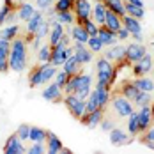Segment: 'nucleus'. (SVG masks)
<instances>
[{"label": "nucleus", "mask_w": 154, "mask_h": 154, "mask_svg": "<svg viewBox=\"0 0 154 154\" xmlns=\"http://www.w3.org/2000/svg\"><path fill=\"white\" fill-rule=\"evenodd\" d=\"M110 142L113 143V145H126V143H129V135L122 131V129H117V128H112L110 131Z\"/></svg>", "instance_id": "21"}, {"label": "nucleus", "mask_w": 154, "mask_h": 154, "mask_svg": "<svg viewBox=\"0 0 154 154\" xmlns=\"http://www.w3.org/2000/svg\"><path fill=\"white\" fill-rule=\"evenodd\" d=\"M53 4H55V0H35V7L41 13H46L50 7H53Z\"/></svg>", "instance_id": "46"}, {"label": "nucleus", "mask_w": 154, "mask_h": 154, "mask_svg": "<svg viewBox=\"0 0 154 154\" xmlns=\"http://www.w3.org/2000/svg\"><path fill=\"white\" fill-rule=\"evenodd\" d=\"M43 20H45V14H43L41 11H37V9H35V13L27 20V32H32V34H34V30L37 29V25H39Z\"/></svg>", "instance_id": "33"}, {"label": "nucleus", "mask_w": 154, "mask_h": 154, "mask_svg": "<svg viewBox=\"0 0 154 154\" xmlns=\"http://www.w3.org/2000/svg\"><path fill=\"white\" fill-rule=\"evenodd\" d=\"M131 37H133L135 43H143V35H142V32H138V34H131Z\"/></svg>", "instance_id": "51"}, {"label": "nucleus", "mask_w": 154, "mask_h": 154, "mask_svg": "<svg viewBox=\"0 0 154 154\" xmlns=\"http://www.w3.org/2000/svg\"><path fill=\"white\" fill-rule=\"evenodd\" d=\"M143 143H145V145H147V147H149V149L154 152V142H143Z\"/></svg>", "instance_id": "56"}, {"label": "nucleus", "mask_w": 154, "mask_h": 154, "mask_svg": "<svg viewBox=\"0 0 154 154\" xmlns=\"http://www.w3.org/2000/svg\"><path fill=\"white\" fill-rule=\"evenodd\" d=\"M71 82H73V94H76L80 97L87 99L89 94L92 91V76L91 75H83V73H78V75H73L71 76Z\"/></svg>", "instance_id": "3"}, {"label": "nucleus", "mask_w": 154, "mask_h": 154, "mask_svg": "<svg viewBox=\"0 0 154 154\" xmlns=\"http://www.w3.org/2000/svg\"><path fill=\"white\" fill-rule=\"evenodd\" d=\"M151 101H152L151 92H143V91H140V92L137 94V97L133 99V105H135V106H143V105H151Z\"/></svg>", "instance_id": "41"}, {"label": "nucleus", "mask_w": 154, "mask_h": 154, "mask_svg": "<svg viewBox=\"0 0 154 154\" xmlns=\"http://www.w3.org/2000/svg\"><path fill=\"white\" fill-rule=\"evenodd\" d=\"M106 13H108V9L105 7V4L103 2H96L92 5V14H91V18H92L97 25H105Z\"/></svg>", "instance_id": "22"}, {"label": "nucleus", "mask_w": 154, "mask_h": 154, "mask_svg": "<svg viewBox=\"0 0 154 154\" xmlns=\"http://www.w3.org/2000/svg\"><path fill=\"white\" fill-rule=\"evenodd\" d=\"M48 34H50V21L45 18V20L37 25V29L34 30V37H35V39H43V37H48Z\"/></svg>", "instance_id": "36"}, {"label": "nucleus", "mask_w": 154, "mask_h": 154, "mask_svg": "<svg viewBox=\"0 0 154 154\" xmlns=\"http://www.w3.org/2000/svg\"><path fill=\"white\" fill-rule=\"evenodd\" d=\"M115 34H117V39H119V41H128V39L131 37L129 30H128V29H124V27H121V29L115 32Z\"/></svg>", "instance_id": "49"}, {"label": "nucleus", "mask_w": 154, "mask_h": 154, "mask_svg": "<svg viewBox=\"0 0 154 154\" xmlns=\"http://www.w3.org/2000/svg\"><path fill=\"white\" fill-rule=\"evenodd\" d=\"M73 13L76 18H82V20H87L92 14V5L89 0H75V5H73Z\"/></svg>", "instance_id": "15"}, {"label": "nucleus", "mask_w": 154, "mask_h": 154, "mask_svg": "<svg viewBox=\"0 0 154 154\" xmlns=\"http://www.w3.org/2000/svg\"><path fill=\"white\" fill-rule=\"evenodd\" d=\"M41 96H43V99H46V101L57 103V101H62V97H64V92H62V87H59L55 82H51V83L48 85L46 89L41 92Z\"/></svg>", "instance_id": "12"}, {"label": "nucleus", "mask_w": 154, "mask_h": 154, "mask_svg": "<svg viewBox=\"0 0 154 154\" xmlns=\"http://www.w3.org/2000/svg\"><path fill=\"white\" fill-rule=\"evenodd\" d=\"M124 5H126V14L133 16V18H137V20H142V18L145 16V11H143V7L133 5V4H126V2H124Z\"/></svg>", "instance_id": "39"}, {"label": "nucleus", "mask_w": 154, "mask_h": 154, "mask_svg": "<svg viewBox=\"0 0 154 154\" xmlns=\"http://www.w3.org/2000/svg\"><path fill=\"white\" fill-rule=\"evenodd\" d=\"M48 137V131L43 129V128H35V126H30V135H29V140L30 142H37V143H45Z\"/></svg>", "instance_id": "30"}, {"label": "nucleus", "mask_w": 154, "mask_h": 154, "mask_svg": "<svg viewBox=\"0 0 154 154\" xmlns=\"http://www.w3.org/2000/svg\"><path fill=\"white\" fill-rule=\"evenodd\" d=\"M97 37L103 41V45L105 46H113V45H117V34L113 30H110L106 29L105 25H99V30H97Z\"/></svg>", "instance_id": "18"}, {"label": "nucleus", "mask_w": 154, "mask_h": 154, "mask_svg": "<svg viewBox=\"0 0 154 154\" xmlns=\"http://www.w3.org/2000/svg\"><path fill=\"white\" fill-rule=\"evenodd\" d=\"M152 113H151V105H143L138 110V129L143 133L149 126H152Z\"/></svg>", "instance_id": "11"}, {"label": "nucleus", "mask_w": 154, "mask_h": 154, "mask_svg": "<svg viewBox=\"0 0 154 154\" xmlns=\"http://www.w3.org/2000/svg\"><path fill=\"white\" fill-rule=\"evenodd\" d=\"M145 53H147V48L143 46V43H131V45H128L126 50H124L126 59L131 62V64L137 62V60H140Z\"/></svg>", "instance_id": "10"}, {"label": "nucleus", "mask_w": 154, "mask_h": 154, "mask_svg": "<svg viewBox=\"0 0 154 154\" xmlns=\"http://www.w3.org/2000/svg\"><path fill=\"white\" fill-rule=\"evenodd\" d=\"M73 53H75L76 60L80 62L82 66H85V64H89V62L92 60V51L87 48V45H83V43H75Z\"/></svg>", "instance_id": "13"}, {"label": "nucleus", "mask_w": 154, "mask_h": 154, "mask_svg": "<svg viewBox=\"0 0 154 154\" xmlns=\"http://www.w3.org/2000/svg\"><path fill=\"white\" fill-rule=\"evenodd\" d=\"M16 135L20 137V140H29V135H30V126L29 124H20L18 129H16Z\"/></svg>", "instance_id": "44"}, {"label": "nucleus", "mask_w": 154, "mask_h": 154, "mask_svg": "<svg viewBox=\"0 0 154 154\" xmlns=\"http://www.w3.org/2000/svg\"><path fill=\"white\" fill-rule=\"evenodd\" d=\"M16 13H18V18H20L21 21H27V20L35 13V7L32 5L30 2H21V4L16 5Z\"/></svg>", "instance_id": "24"}, {"label": "nucleus", "mask_w": 154, "mask_h": 154, "mask_svg": "<svg viewBox=\"0 0 154 154\" xmlns=\"http://www.w3.org/2000/svg\"><path fill=\"white\" fill-rule=\"evenodd\" d=\"M62 101H64V105L66 108L69 110V113L80 121V117L87 112V108H85V99L83 97H80L76 94H64V97H62Z\"/></svg>", "instance_id": "4"}, {"label": "nucleus", "mask_w": 154, "mask_h": 154, "mask_svg": "<svg viewBox=\"0 0 154 154\" xmlns=\"http://www.w3.org/2000/svg\"><path fill=\"white\" fill-rule=\"evenodd\" d=\"M124 50H126V46H121V45H113V46H110V50H106L105 51V59H108L110 62H122L124 59H126V55H124Z\"/></svg>", "instance_id": "19"}, {"label": "nucleus", "mask_w": 154, "mask_h": 154, "mask_svg": "<svg viewBox=\"0 0 154 154\" xmlns=\"http://www.w3.org/2000/svg\"><path fill=\"white\" fill-rule=\"evenodd\" d=\"M67 80H69V75H67L64 69H62V71H57V75H55V83H57L59 87H64Z\"/></svg>", "instance_id": "47"}, {"label": "nucleus", "mask_w": 154, "mask_h": 154, "mask_svg": "<svg viewBox=\"0 0 154 154\" xmlns=\"http://www.w3.org/2000/svg\"><path fill=\"white\" fill-rule=\"evenodd\" d=\"M96 71H97V78H96V87H105L112 92V87L117 80V67L113 66V62L108 59L101 57L96 62Z\"/></svg>", "instance_id": "2"}, {"label": "nucleus", "mask_w": 154, "mask_h": 154, "mask_svg": "<svg viewBox=\"0 0 154 154\" xmlns=\"http://www.w3.org/2000/svg\"><path fill=\"white\" fill-rule=\"evenodd\" d=\"M128 131H129V135H131V137L140 135V129H138V112H135V110L128 115Z\"/></svg>", "instance_id": "31"}, {"label": "nucleus", "mask_w": 154, "mask_h": 154, "mask_svg": "<svg viewBox=\"0 0 154 154\" xmlns=\"http://www.w3.org/2000/svg\"><path fill=\"white\" fill-rule=\"evenodd\" d=\"M103 119H105V110L97 108V110H92V112H85L80 117V122L83 126H87V128H97Z\"/></svg>", "instance_id": "9"}, {"label": "nucleus", "mask_w": 154, "mask_h": 154, "mask_svg": "<svg viewBox=\"0 0 154 154\" xmlns=\"http://www.w3.org/2000/svg\"><path fill=\"white\" fill-rule=\"evenodd\" d=\"M16 9V2L14 0H4V5L0 7V25H4L5 23V20H7V14Z\"/></svg>", "instance_id": "35"}, {"label": "nucleus", "mask_w": 154, "mask_h": 154, "mask_svg": "<svg viewBox=\"0 0 154 154\" xmlns=\"http://www.w3.org/2000/svg\"><path fill=\"white\" fill-rule=\"evenodd\" d=\"M143 137L140 138V142L143 143V142H154V126H149L143 133H142Z\"/></svg>", "instance_id": "48"}, {"label": "nucleus", "mask_w": 154, "mask_h": 154, "mask_svg": "<svg viewBox=\"0 0 154 154\" xmlns=\"http://www.w3.org/2000/svg\"><path fill=\"white\" fill-rule=\"evenodd\" d=\"M23 41H25L27 45H30L32 41H34V34H32V32H27V35L23 37Z\"/></svg>", "instance_id": "52"}, {"label": "nucleus", "mask_w": 154, "mask_h": 154, "mask_svg": "<svg viewBox=\"0 0 154 154\" xmlns=\"http://www.w3.org/2000/svg\"><path fill=\"white\" fill-rule=\"evenodd\" d=\"M152 64H154L152 57H151L149 53H145L140 60H137V62H133V64H131L133 75H135V76H145V75L152 69Z\"/></svg>", "instance_id": "8"}, {"label": "nucleus", "mask_w": 154, "mask_h": 154, "mask_svg": "<svg viewBox=\"0 0 154 154\" xmlns=\"http://www.w3.org/2000/svg\"><path fill=\"white\" fill-rule=\"evenodd\" d=\"M55 18L60 21L62 25H75V21H76V16L73 11H64V13H57Z\"/></svg>", "instance_id": "38"}, {"label": "nucleus", "mask_w": 154, "mask_h": 154, "mask_svg": "<svg viewBox=\"0 0 154 154\" xmlns=\"http://www.w3.org/2000/svg\"><path fill=\"white\" fill-rule=\"evenodd\" d=\"M151 113H152V121H154V103L151 105Z\"/></svg>", "instance_id": "58"}, {"label": "nucleus", "mask_w": 154, "mask_h": 154, "mask_svg": "<svg viewBox=\"0 0 154 154\" xmlns=\"http://www.w3.org/2000/svg\"><path fill=\"white\" fill-rule=\"evenodd\" d=\"M85 30H87V34L89 35H97V30H99V25L94 21L92 18H87L85 21H83V25H82Z\"/></svg>", "instance_id": "42"}, {"label": "nucleus", "mask_w": 154, "mask_h": 154, "mask_svg": "<svg viewBox=\"0 0 154 154\" xmlns=\"http://www.w3.org/2000/svg\"><path fill=\"white\" fill-rule=\"evenodd\" d=\"M59 43H62L64 46H69V34H64V35H62V39L59 41Z\"/></svg>", "instance_id": "53"}, {"label": "nucleus", "mask_w": 154, "mask_h": 154, "mask_svg": "<svg viewBox=\"0 0 154 154\" xmlns=\"http://www.w3.org/2000/svg\"><path fill=\"white\" fill-rule=\"evenodd\" d=\"M67 59V55H66V46L62 45V43H57L55 46H51V55H50V64L51 66H55V67H59L62 66L64 62Z\"/></svg>", "instance_id": "14"}, {"label": "nucleus", "mask_w": 154, "mask_h": 154, "mask_svg": "<svg viewBox=\"0 0 154 154\" xmlns=\"http://www.w3.org/2000/svg\"><path fill=\"white\" fill-rule=\"evenodd\" d=\"M89 99L92 101L96 108H101V110H105L106 105L110 103V91L105 89V87H96L94 91H91L89 94Z\"/></svg>", "instance_id": "6"}, {"label": "nucleus", "mask_w": 154, "mask_h": 154, "mask_svg": "<svg viewBox=\"0 0 154 154\" xmlns=\"http://www.w3.org/2000/svg\"><path fill=\"white\" fill-rule=\"evenodd\" d=\"M18 34H20V27L16 23H13V25H9V27H5V29L0 30V39L13 41L14 37H18Z\"/></svg>", "instance_id": "32"}, {"label": "nucleus", "mask_w": 154, "mask_h": 154, "mask_svg": "<svg viewBox=\"0 0 154 154\" xmlns=\"http://www.w3.org/2000/svg\"><path fill=\"white\" fill-rule=\"evenodd\" d=\"M16 2V5H18V4H21V2H25V0H14Z\"/></svg>", "instance_id": "59"}, {"label": "nucleus", "mask_w": 154, "mask_h": 154, "mask_svg": "<svg viewBox=\"0 0 154 154\" xmlns=\"http://www.w3.org/2000/svg\"><path fill=\"white\" fill-rule=\"evenodd\" d=\"M29 85H30L32 89L43 85V82H41V64H37L30 73H29Z\"/></svg>", "instance_id": "34"}, {"label": "nucleus", "mask_w": 154, "mask_h": 154, "mask_svg": "<svg viewBox=\"0 0 154 154\" xmlns=\"http://www.w3.org/2000/svg\"><path fill=\"white\" fill-rule=\"evenodd\" d=\"M103 4H105V7H106L108 11H112V13H115V14H119V16L126 14L124 0H103Z\"/></svg>", "instance_id": "27"}, {"label": "nucleus", "mask_w": 154, "mask_h": 154, "mask_svg": "<svg viewBox=\"0 0 154 154\" xmlns=\"http://www.w3.org/2000/svg\"><path fill=\"white\" fill-rule=\"evenodd\" d=\"M82 64L76 60V57H75V53L73 55H69L67 59H66V62L62 64V69L69 75V76H73V75H78V73H82Z\"/></svg>", "instance_id": "20"}, {"label": "nucleus", "mask_w": 154, "mask_h": 154, "mask_svg": "<svg viewBox=\"0 0 154 154\" xmlns=\"http://www.w3.org/2000/svg\"><path fill=\"white\" fill-rule=\"evenodd\" d=\"M4 154H25L27 152V147L23 145V140H20L18 135H11L9 138L5 140L4 143Z\"/></svg>", "instance_id": "7"}, {"label": "nucleus", "mask_w": 154, "mask_h": 154, "mask_svg": "<svg viewBox=\"0 0 154 154\" xmlns=\"http://www.w3.org/2000/svg\"><path fill=\"white\" fill-rule=\"evenodd\" d=\"M105 27L110 29V30L117 32L121 27H122V16L115 14V13H112V11H108L106 13V18H105Z\"/></svg>", "instance_id": "26"}, {"label": "nucleus", "mask_w": 154, "mask_h": 154, "mask_svg": "<svg viewBox=\"0 0 154 154\" xmlns=\"http://www.w3.org/2000/svg\"><path fill=\"white\" fill-rule=\"evenodd\" d=\"M29 154H46V145L45 143H37V142H32V145L27 149Z\"/></svg>", "instance_id": "45"}, {"label": "nucleus", "mask_w": 154, "mask_h": 154, "mask_svg": "<svg viewBox=\"0 0 154 154\" xmlns=\"http://www.w3.org/2000/svg\"><path fill=\"white\" fill-rule=\"evenodd\" d=\"M27 43L23 37H14L11 41V51H9V69L14 73H21L27 69Z\"/></svg>", "instance_id": "1"}, {"label": "nucleus", "mask_w": 154, "mask_h": 154, "mask_svg": "<svg viewBox=\"0 0 154 154\" xmlns=\"http://www.w3.org/2000/svg\"><path fill=\"white\" fill-rule=\"evenodd\" d=\"M126 4H133V5H138V7H143V2L142 0H124Z\"/></svg>", "instance_id": "54"}, {"label": "nucleus", "mask_w": 154, "mask_h": 154, "mask_svg": "<svg viewBox=\"0 0 154 154\" xmlns=\"http://www.w3.org/2000/svg\"><path fill=\"white\" fill-rule=\"evenodd\" d=\"M119 92L122 94L124 97H128L129 101H133L140 91H138V87H137L133 82H124L122 85H121V91H119Z\"/></svg>", "instance_id": "28"}, {"label": "nucleus", "mask_w": 154, "mask_h": 154, "mask_svg": "<svg viewBox=\"0 0 154 154\" xmlns=\"http://www.w3.org/2000/svg\"><path fill=\"white\" fill-rule=\"evenodd\" d=\"M87 48H89L92 53H101L103 48H105V45H103V41H101L97 35H91L89 41H87Z\"/></svg>", "instance_id": "37"}, {"label": "nucleus", "mask_w": 154, "mask_h": 154, "mask_svg": "<svg viewBox=\"0 0 154 154\" xmlns=\"http://www.w3.org/2000/svg\"><path fill=\"white\" fill-rule=\"evenodd\" d=\"M133 83L138 87V91H143V92H152L154 91V80L147 76H137L133 80Z\"/></svg>", "instance_id": "29"}, {"label": "nucleus", "mask_w": 154, "mask_h": 154, "mask_svg": "<svg viewBox=\"0 0 154 154\" xmlns=\"http://www.w3.org/2000/svg\"><path fill=\"white\" fill-rule=\"evenodd\" d=\"M30 45L35 48V50H39V48H41V39H35V37H34V41H32Z\"/></svg>", "instance_id": "55"}, {"label": "nucleus", "mask_w": 154, "mask_h": 154, "mask_svg": "<svg viewBox=\"0 0 154 154\" xmlns=\"http://www.w3.org/2000/svg\"><path fill=\"white\" fill-rule=\"evenodd\" d=\"M122 27L128 29L129 34H138V32H142V23H140V20H137V18H133V16H129V14L122 16Z\"/></svg>", "instance_id": "25"}, {"label": "nucleus", "mask_w": 154, "mask_h": 154, "mask_svg": "<svg viewBox=\"0 0 154 154\" xmlns=\"http://www.w3.org/2000/svg\"><path fill=\"white\" fill-rule=\"evenodd\" d=\"M99 126H101V129H103V131H110V129L113 128V122H112V121H108V119H103V121L99 122Z\"/></svg>", "instance_id": "50"}, {"label": "nucleus", "mask_w": 154, "mask_h": 154, "mask_svg": "<svg viewBox=\"0 0 154 154\" xmlns=\"http://www.w3.org/2000/svg\"><path fill=\"white\" fill-rule=\"evenodd\" d=\"M112 106L115 110V113L117 115H121V117H128L135 108H133V101H129L128 97H124L122 94H117V96H113V99H112Z\"/></svg>", "instance_id": "5"}, {"label": "nucleus", "mask_w": 154, "mask_h": 154, "mask_svg": "<svg viewBox=\"0 0 154 154\" xmlns=\"http://www.w3.org/2000/svg\"><path fill=\"white\" fill-rule=\"evenodd\" d=\"M50 55H51V46L50 45H43V46L37 50L39 62H50Z\"/></svg>", "instance_id": "43"}, {"label": "nucleus", "mask_w": 154, "mask_h": 154, "mask_svg": "<svg viewBox=\"0 0 154 154\" xmlns=\"http://www.w3.org/2000/svg\"><path fill=\"white\" fill-rule=\"evenodd\" d=\"M60 154H71V151H69V149H66V147H64V149H62V152Z\"/></svg>", "instance_id": "57"}, {"label": "nucleus", "mask_w": 154, "mask_h": 154, "mask_svg": "<svg viewBox=\"0 0 154 154\" xmlns=\"http://www.w3.org/2000/svg\"><path fill=\"white\" fill-rule=\"evenodd\" d=\"M96 2H103V0H96Z\"/></svg>", "instance_id": "60"}, {"label": "nucleus", "mask_w": 154, "mask_h": 154, "mask_svg": "<svg viewBox=\"0 0 154 154\" xmlns=\"http://www.w3.org/2000/svg\"><path fill=\"white\" fill-rule=\"evenodd\" d=\"M69 34H71V37H73V41L75 43H83V45H87V41H89V34L87 30L82 27V25H71V29H69Z\"/></svg>", "instance_id": "23"}, {"label": "nucleus", "mask_w": 154, "mask_h": 154, "mask_svg": "<svg viewBox=\"0 0 154 154\" xmlns=\"http://www.w3.org/2000/svg\"><path fill=\"white\" fill-rule=\"evenodd\" d=\"M45 145H46V154H60L62 149H64L60 138H59L55 133H51V131H48V137H46Z\"/></svg>", "instance_id": "17"}, {"label": "nucleus", "mask_w": 154, "mask_h": 154, "mask_svg": "<svg viewBox=\"0 0 154 154\" xmlns=\"http://www.w3.org/2000/svg\"><path fill=\"white\" fill-rule=\"evenodd\" d=\"M73 5H75V0H55L53 9L55 13H64V11H73Z\"/></svg>", "instance_id": "40"}, {"label": "nucleus", "mask_w": 154, "mask_h": 154, "mask_svg": "<svg viewBox=\"0 0 154 154\" xmlns=\"http://www.w3.org/2000/svg\"><path fill=\"white\" fill-rule=\"evenodd\" d=\"M9 51H11V41L0 39V73L9 71Z\"/></svg>", "instance_id": "16"}]
</instances>
